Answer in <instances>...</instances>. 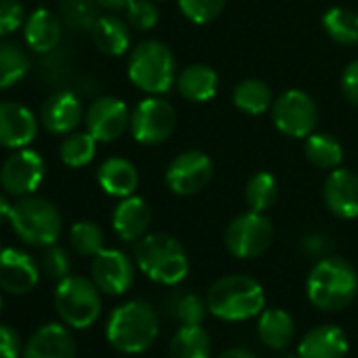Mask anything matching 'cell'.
I'll return each instance as SVG.
<instances>
[{
  "label": "cell",
  "instance_id": "16",
  "mask_svg": "<svg viewBox=\"0 0 358 358\" xmlns=\"http://www.w3.org/2000/svg\"><path fill=\"white\" fill-rule=\"evenodd\" d=\"M41 278V266L22 249L0 251V289L11 295L30 293Z\"/></svg>",
  "mask_w": 358,
  "mask_h": 358
},
{
  "label": "cell",
  "instance_id": "28",
  "mask_svg": "<svg viewBox=\"0 0 358 358\" xmlns=\"http://www.w3.org/2000/svg\"><path fill=\"white\" fill-rule=\"evenodd\" d=\"M232 103L236 106V110H241L243 114H249V116H262L266 114L268 110H272V91L270 87L259 80V78H247V80H241L236 87H234V93H232Z\"/></svg>",
  "mask_w": 358,
  "mask_h": 358
},
{
  "label": "cell",
  "instance_id": "38",
  "mask_svg": "<svg viewBox=\"0 0 358 358\" xmlns=\"http://www.w3.org/2000/svg\"><path fill=\"white\" fill-rule=\"evenodd\" d=\"M124 13H127V24L139 32L152 30L160 17V11L152 0H133V3L124 9Z\"/></svg>",
  "mask_w": 358,
  "mask_h": 358
},
{
  "label": "cell",
  "instance_id": "15",
  "mask_svg": "<svg viewBox=\"0 0 358 358\" xmlns=\"http://www.w3.org/2000/svg\"><path fill=\"white\" fill-rule=\"evenodd\" d=\"M322 199L327 209L339 220L358 217V175L350 169H333L322 186Z\"/></svg>",
  "mask_w": 358,
  "mask_h": 358
},
{
  "label": "cell",
  "instance_id": "29",
  "mask_svg": "<svg viewBox=\"0 0 358 358\" xmlns=\"http://www.w3.org/2000/svg\"><path fill=\"white\" fill-rule=\"evenodd\" d=\"M303 154H306V158H308V162L312 166L322 169V171H333L343 160L341 143L329 133H312V135H308L306 143H303Z\"/></svg>",
  "mask_w": 358,
  "mask_h": 358
},
{
  "label": "cell",
  "instance_id": "22",
  "mask_svg": "<svg viewBox=\"0 0 358 358\" xmlns=\"http://www.w3.org/2000/svg\"><path fill=\"white\" fill-rule=\"evenodd\" d=\"M97 184L106 194L114 199H127L133 196L139 186V173L131 160L122 156H112L99 164Z\"/></svg>",
  "mask_w": 358,
  "mask_h": 358
},
{
  "label": "cell",
  "instance_id": "32",
  "mask_svg": "<svg viewBox=\"0 0 358 358\" xmlns=\"http://www.w3.org/2000/svg\"><path fill=\"white\" fill-rule=\"evenodd\" d=\"M30 70L28 53L9 41H0V91L17 85Z\"/></svg>",
  "mask_w": 358,
  "mask_h": 358
},
{
  "label": "cell",
  "instance_id": "34",
  "mask_svg": "<svg viewBox=\"0 0 358 358\" xmlns=\"http://www.w3.org/2000/svg\"><path fill=\"white\" fill-rule=\"evenodd\" d=\"M59 17L70 30L91 32L101 15L97 0H59Z\"/></svg>",
  "mask_w": 358,
  "mask_h": 358
},
{
  "label": "cell",
  "instance_id": "8",
  "mask_svg": "<svg viewBox=\"0 0 358 358\" xmlns=\"http://www.w3.org/2000/svg\"><path fill=\"white\" fill-rule=\"evenodd\" d=\"M274 238L272 222L266 217V213L247 211L238 217H234L226 228V249L236 259H255L264 255Z\"/></svg>",
  "mask_w": 358,
  "mask_h": 358
},
{
  "label": "cell",
  "instance_id": "48",
  "mask_svg": "<svg viewBox=\"0 0 358 358\" xmlns=\"http://www.w3.org/2000/svg\"><path fill=\"white\" fill-rule=\"evenodd\" d=\"M0 310H3V297H0Z\"/></svg>",
  "mask_w": 358,
  "mask_h": 358
},
{
  "label": "cell",
  "instance_id": "43",
  "mask_svg": "<svg viewBox=\"0 0 358 358\" xmlns=\"http://www.w3.org/2000/svg\"><path fill=\"white\" fill-rule=\"evenodd\" d=\"M301 245H303V251L314 255V257H320L331 249V243H329V238L324 234H310V236L303 238Z\"/></svg>",
  "mask_w": 358,
  "mask_h": 358
},
{
  "label": "cell",
  "instance_id": "44",
  "mask_svg": "<svg viewBox=\"0 0 358 358\" xmlns=\"http://www.w3.org/2000/svg\"><path fill=\"white\" fill-rule=\"evenodd\" d=\"M133 0H97V5L108 11H124Z\"/></svg>",
  "mask_w": 358,
  "mask_h": 358
},
{
  "label": "cell",
  "instance_id": "21",
  "mask_svg": "<svg viewBox=\"0 0 358 358\" xmlns=\"http://www.w3.org/2000/svg\"><path fill=\"white\" fill-rule=\"evenodd\" d=\"M348 335L337 324H318L306 333L299 341V358H345L348 354Z\"/></svg>",
  "mask_w": 358,
  "mask_h": 358
},
{
  "label": "cell",
  "instance_id": "35",
  "mask_svg": "<svg viewBox=\"0 0 358 358\" xmlns=\"http://www.w3.org/2000/svg\"><path fill=\"white\" fill-rule=\"evenodd\" d=\"M97 152V139L87 133H70L59 145V158L66 166L80 169L87 166Z\"/></svg>",
  "mask_w": 358,
  "mask_h": 358
},
{
  "label": "cell",
  "instance_id": "47",
  "mask_svg": "<svg viewBox=\"0 0 358 358\" xmlns=\"http://www.w3.org/2000/svg\"><path fill=\"white\" fill-rule=\"evenodd\" d=\"M285 358H299L297 354H293V356H285Z\"/></svg>",
  "mask_w": 358,
  "mask_h": 358
},
{
  "label": "cell",
  "instance_id": "13",
  "mask_svg": "<svg viewBox=\"0 0 358 358\" xmlns=\"http://www.w3.org/2000/svg\"><path fill=\"white\" fill-rule=\"evenodd\" d=\"M129 120H131V112L127 103L114 95L97 97L85 114L87 131L97 141H103V143H110L122 137V133L129 129Z\"/></svg>",
  "mask_w": 358,
  "mask_h": 358
},
{
  "label": "cell",
  "instance_id": "40",
  "mask_svg": "<svg viewBox=\"0 0 358 358\" xmlns=\"http://www.w3.org/2000/svg\"><path fill=\"white\" fill-rule=\"evenodd\" d=\"M26 24V9L20 0H0V38L17 32Z\"/></svg>",
  "mask_w": 358,
  "mask_h": 358
},
{
  "label": "cell",
  "instance_id": "10",
  "mask_svg": "<svg viewBox=\"0 0 358 358\" xmlns=\"http://www.w3.org/2000/svg\"><path fill=\"white\" fill-rule=\"evenodd\" d=\"M272 120L282 135L293 139H306L314 133L318 124L316 101L306 91L289 89L274 99Z\"/></svg>",
  "mask_w": 358,
  "mask_h": 358
},
{
  "label": "cell",
  "instance_id": "33",
  "mask_svg": "<svg viewBox=\"0 0 358 358\" xmlns=\"http://www.w3.org/2000/svg\"><path fill=\"white\" fill-rule=\"evenodd\" d=\"M278 199V182L276 177L268 171H259L255 173L245 188V203L251 211L257 213H266L268 209L274 207Z\"/></svg>",
  "mask_w": 358,
  "mask_h": 358
},
{
  "label": "cell",
  "instance_id": "31",
  "mask_svg": "<svg viewBox=\"0 0 358 358\" xmlns=\"http://www.w3.org/2000/svg\"><path fill=\"white\" fill-rule=\"evenodd\" d=\"M207 299L203 301L196 293H173L166 295V314L173 316L182 327L203 324L207 316Z\"/></svg>",
  "mask_w": 358,
  "mask_h": 358
},
{
  "label": "cell",
  "instance_id": "24",
  "mask_svg": "<svg viewBox=\"0 0 358 358\" xmlns=\"http://www.w3.org/2000/svg\"><path fill=\"white\" fill-rule=\"evenodd\" d=\"M62 17L49 9H36L26 20V43L34 53H51L62 41Z\"/></svg>",
  "mask_w": 358,
  "mask_h": 358
},
{
  "label": "cell",
  "instance_id": "7",
  "mask_svg": "<svg viewBox=\"0 0 358 358\" xmlns=\"http://www.w3.org/2000/svg\"><path fill=\"white\" fill-rule=\"evenodd\" d=\"M99 287L85 276H68L57 282L55 310L72 329L91 327L101 314Z\"/></svg>",
  "mask_w": 358,
  "mask_h": 358
},
{
  "label": "cell",
  "instance_id": "5",
  "mask_svg": "<svg viewBox=\"0 0 358 358\" xmlns=\"http://www.w3.org/2000/svg\"><path fill=\"white\" fill-rule=\"evenodd\" d=\"M175 57L160 41H141L129 55V80L148 95H164L177 80Z\"/></svg>",
  "mask_w": 358,
  "mask_h": 358
},
{
  "label": "cell",
  "instance_id": "23",
  "mask_svg": "<svg viewBox=\"0 0 358 358\" xmlns=\"http://www.w3.org/2000/svg\"><path fill=\"white\" fill-rule=\"evenodd\" d=\"M177 91L184 99L194 103H207L217 95L220 89V76L211 66L205 64H192L177 74Z\"/></svg>",
  "mask_w": 358,
  "mask_h": 358
},
{
  "label": "cell",
  "instance_id": "2",
  "mask_svg": "<svg viewBox=\"0 0 358 358\" xmlns=\"http://www.w3.org/2000/svg\"><path fill=\"white\" fill-rule=\"evenodd\" d=\"M264 306V287L249 274L222 276L207 291V308L220 320L243 322L259 316Z\"/></svg>",
  "mask_w": 358,
  "mask_h": 358
},
{
  "label": "cell",
  "instance_id": "39",
  "mask_svg": "<svg viewBox=\"0 0 358 358\" xmlns=\"http://www.w3.org/2000/svg\"><path fill=\"white\" fill-rule=\"evenodd\" d=\"M38 266H41V270H43L49 278H53V280H57V282L64 280V278H68V276H70V268H72L68 253H66L62 247H57V245L45 247Z\"/></svg>",
  "mask_w": 358,
  "mask_h": 358
},
{
  "label": "cell",
  "instance_id": "18",
  "mask_svg": "<svg viewBox=\"0 0 358 358\" xmlns=\"http://www.w3.org/2000/svg\"><path fill=\"white\" fill-rule=\"evenodd\" d=\"M83 103L72 91L53 93L41 112V120L51 135H70L83 122Z\"/></svg>",
  "mask_w": 358,
  "mask_h": 358
},
{
  "label": "cell",
  "instance_id": "9",
  "mask_svg": "<svg viewBox=\"0 0 358 358\" xmlns=\"http://www.w3.org/2000/svg\"><path fill=\"white\" fill-rule=\"evenodd\" d=\"M175 122H177L175 108L166 99L158 95H150L131 110L129 131L137 143L158 145L171 137V133L175 131Z\"/></svg>",
  "mask_w": 358,
  "mask_h": 358
},
{
  "label": "cell",
  "instance_id": "41",
  "mask_svg": "<svg viewBox=\"0 0 358 358\" xmlns=\"http://www.w3.org/2000/svg\"><path fill=\"white\" fill-rule=\"evenodd\" d=\"M339 87H341L345 101H350L352 106L358 108V59H354L345 66V70L341 72V78H339Z\"/></svg>",
  "mask_w": 358,
  "mask_h": 358
},
{
  "label": "cell",
  "instance_id": "1",
  "mask_svg": "<svg viewBox=\"0 0 358 358\" xmlns=\"http://www.w3.org/2000/svg\"><path fill=\"white\" fill-rule=\"evenodd\" d=\"M306 293L310 303L322 312L343 310L358 293V272L343 257H322L308 274Z\"/></svg>",
  "mask_w": 358,
  "mask_h": 358
},
{
  "label": "cell",
  "instance_id": "45",
  "mask_svg": "<svg viewBox=\"0 0 358 358\" xmlns=\"http://www.w3.org/2000/svg\"><path fill=\"white\" fill-rule=\"evenodd\" d=\"M220 358H257L253 352H249V350H245V348H230V350H226Z\"/></svg>",
  "mask_w": 358,
  "mask_h": 358
},
{
  "label": "cell",
  "instance_id": "46",
  "mask_svg": "<svg viewBox=\"0 0 358 358\" xmlns=\"http://www.w3.org/2000/svg\"><path fill=\"white\" fill-rule=\"evenodd\" d=\"M11 209H13V205L7 201V196H5V194H0V224L7 222V220H11Z\"/></svg>",
  "mask_w": 358,
  "mask_h": 358
},
{
  "label": "cell",
  "instance_id": "30",
  "mask_svg": "<svg viewBox=\"0 0 358 358\" xmlns=\"http://www.w3.org/2000/svg\"><path fill=\"white\" fill-rule=\"evenodd\" d=\"M322 30L333 43L352 47L358 43V13L345 7H331L322 15Z\"/></svg>",
  "mask_w": 358,
  "mask_h": 358
},
{
  "label": "cell",
  "instance_id": "27",
  "mask_svg": "<svg viewBox=\"0 0 358 358\" xmlns=\"http://www.w3.org/2000/svg\"><path fill=\"white\" fill-rule=\"evenodd\" d=\"M211 335L205 331L203 324L179 327L169 343L171 358H211Z\"/></svg>",
  "mask_w": 358,
  "mask_h": 358
},
{
  "label": "cell",
  "instance_id": "6",
  "mask_svg": "<svg viewBox=\"0 0 358 358\" xmlns=\"http://www.w3.org/2000/svg\"><path fill=\"white\" fill-rule=\"evenodd\" d=\"M11 226L15 234L32 247L55 245L62 234V213L45 199L24 196L11 209Z\"/></svg>",
  "mask_w": 358,
  "mask_h": 358
},
{
  "label": "cell",
  "instance_id": "14",
  "mask_svg": "<svg viewBox=\"0 0 358 358\" xmlns=\"http://www.w3.org/2000/svg\"><path fill=\"white\" fill-rule=\"evenodd\" d=\"M93 282L106 295H122L133 287L135 266L127 253L118 249H103L93 257L91 266Z\"/></svg>",
  "mask_w": 358,
  "mask_h": 358
},
{
  "label": "cell",
  "instance_id": "20",
  "mask_svg": "<svg viewBox=\"0 0 358 358\" xmlns=\"http://www.w3.org/2000/svg\"><path fill=\"white\" fill-rule=\"evenodd\" d=\"M24 358H76V341L64 324L49 322L30 337Z\"/></svg>",
  "mask_w": 358,
  "mask_h": 358
},
{
  "label": "cell",
  "instance_id": "19",
  "mask_svg": "<svg viewBox=\"0 0 358 358\" xmlns=\"http://www.w3.org/2000/svg\"><path fill=\"white\" fill-rule=\"evenodd\" d=\"M152 224V209L141 196L120 199L112 213V228L116 236L124 243H137L143 238Z\"/></svg>",
  "mask_w": 358,
  "mask_h": 358
},
{
  "label": "cell",
  "instance_id": "3",
  "mask_svg": "<svg viewBox=\"0 0 358 358\" xmlns=\"http://www.w3.org/2000/svg\"><path fill=\"white\" fill-rule=\"evenodd\" d=\"M137 268L154 282L175 287L190 272V257L175 236L166 232L145 234L135 245Z\"/></svg>",
  "mask_w": 358,
  "mask_h": 358
},
{
  "label": "cell",
  "instance_id": "12",
  "mask_svg": "<svg viewBox=\"0 0 358 358\" xmlns=\"http://www.w3.org/2000/svg\"><path fill=\"white\" fill-rule=\"evenodd\" d=\"M45 179V160L38 152L22 148L11 154L0 169V186L11 196H30Z\"/></svg>",
  "mask_w": 358,
  "mask_h": 358
},
{
  "label": "cell",
  "instance_id": "36",
  "mask_svg": "<svg viewBox=\"0 0 358 358\" xmlns=\"http://www.w3.org/2000/svg\"><path fill=\"white\" fill-rule=\"evenodd\" d=\"M70 243L74 247V251L78 255H85V257H95L97 253H101L106 249V236H103V230L89 222V220H83V222H76L70 230Z\"/></svg>",
  "mask_w": 358,
  "mask_h": 358
},
{
  "label": "cell",
  "instance_id": "11",
  "mask_svg": "<svg viewBox=\"0 0 358 358\" xmlns=\"http://www.w3.org/2000/svg\"><path fill=\"white\" fill-rule=\"evenodd\" d=\"M213 179V160L201 150L177 154L164 173L166 188L177 196H194L203 192Z\"/></svg>",
  "mask_w": 358,
  "mask_h": 358
},
{
  "label": "cell",
  "instance_id": "26",
  "mask_svg": "<svg viewBox=\"0 0 358 358\" xmlns=\"http://www.w3.org/2000/svg\"><path fill=\"white\" fill-rule=\"evenodd\" d=\"M257 335L266 348L285 350L295 335V320L282 308H268L259 314Z\"/></svg>",
  "mask_w": 358,
  "mask_h": 358
},
{
  "label": "cell",
  "instance_id": "4",
  "mask_svg": "<svg viewBox=\"0 0 358 358\" xmlns=\"http://www.w3.org/2000/svg\"><path fill=\"white\" fill-rule=\"evenodd\" d=\"M158 329L160 322L156 310L148 301L133 299L118 306L110 314L106 335L112 348H116L118 352L141 354L152 348L158 337Z\"/></svg>",
  "mask_w": 358,
  "mask_h": 358
},
{
  "label": "cell",
  "instance_id": "42",
  "mask_svg": "<svg viewBox=\"0 0 358 358\" xmlns=\"http://www.w3.org/2000/svg\"><path fill=\"white\" fill-rule=\"evenodd\" d=\"M22 339L13 327L0 324V358H20L22 354Z\"/></svg>",
  "mask_w": 358,
  "mask_h": 358
},
{
  "label": "cell",
  "instance_id": "37",
  "mask_svg": "<svg viewBox=\"0 0 358 358\" xmlns=\"http://www.w3.org/2000/svg\"><path fill=\"white\" fill-rule=\"evenodd\" d=\"M177 5L186 20L196 26H205L222 15L226 0H177Z\"/></svg>",
  "mask_w": 358,
  "mask_h": 358
},
{
  "label": "cell",
  "instance_id": "25",
  "mask_svg": "<svg viewBox=\"0 0 358 358\" xmlns=\"http://www.w3.org/2000/svg\"><path fill=\"white\" fill-rule=\"evenodd\" d=\"M91 36H93V45L97 47V51L108 57H120L131 47L129 24L116 15H101L95 22Z\"/></svg>",
  "mask_w": 358,
  "mask_h": 358
},
{
  "label": "cell",
  "instance_id": "17",
  "mask_svg": "<svg viewBox=\"0 0 358 358\" xmlns=\"http://www.w3.org/2000/svg\"><path fill=\"white\" fill-rule=\"evenodd\" d=\"M38 133L36 116L17 101H0V145L9 150L28 148Z\"/></svg>",
  "mask_w": 358,
  "mask_h": 358
}]
</instances>
